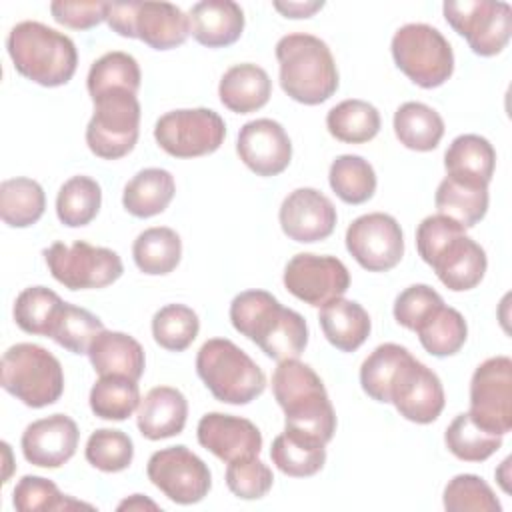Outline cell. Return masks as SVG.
Segmentation results:
<instances>
[{"mask_svg":"<svg viewBox=\"0 0 512 512\" xmlns=\"http://www.w3.org/2000/svg\"><path fill=\"white\" fill-rule=\"evenodd\" d=\"M196 438L202 448L222 462L258 456L262 450V434L254 422L234 414L208 412L200 418Z\"/></svg>","mask_w":512,"mask_h":512,"instance_id":"cell-20","label":"cell"},{"mask_svg":"<svg viewBox=\"0 0 512 512\" xmlns=\"http://www.w3.org/2000/svg\"><path fill=\"white\" fill-rule=\"evenodd\" d=\"M328 132L346 144L370 142L380 130V112L366 100H342L326 114Z\"/></svg>","mask_w":512,"mask_h":512,"instance_id":"cell-36","label":"cell"},{"mask_svg":"<svg viewBox=\"0 0 512 512\" xmlns=\"http://www.w3.org/2000/svg\"><path fill=\"white\" fill-rule=\"evenodd\" d=\"M12 504L18 512L36 510H72V508H92L90 504L78 502L58 490V486L42 476L26 474L18 480L12 492Z\"/></svg>","mask_w":512,"mask_h":512,"instance_id":"cell-46","label":"cell"},{"mask_svg":"<svg viewBox=\"0 0 512 512\" xmlns=\"http://www.w3.org/2000/svg\"><path fill=\"white\" fill-rule=\"evenodd\" d=\"M52 18L72 30H88L106 20L108 2H66L56 0L50 4Z\"/></svg>","mask_w":512,"mask_h":512,"instance_id":"cell-52","label":"cell"},{"mask_svg":"<svg viewBox=\"0 0 512 512\" xmlns=\"http://www.w3.org/2000/svg\"><path fill=\"white\" fill-rule=\"evenodd\" d=\"M470 418L494 434L512 428V360L492 356L484 360L470 380Z\"/></svg>","mask_w":512,"mask_h":512,"instance_id":"cell-14","label":"cell"},{"mask_svg":"<svg viewBox=\"0 0 512 512\" xmlns=\"http://www.w3.org/2000/svg\"><path fill=\"white\" fill-rule=\"evenodd\" d=\"M274 8L286 18H310L324 8V2H274Z\"/></svg>","mask_w":512,"mask_h":512,"instance_id":"cell-53","label":"cell"},{"mask_svg":"<svg viewBox=\"0 0 512 512\" xmlns=\"http://www.w3.org/2000/svg\"><path fill=\"white\" fill-rule=\"evenodd\" d=\"M274 466L294 478L314 476L326 462V444L298 430L284 428L270 448Z\"/></svg>","mask_w":512,"mask_h":512,"instance_id":"cell-30","label":"cell"},{"mask_svg":"<svg viewBox=\"0 0 512 512\" xmlns=\"http://www.w3.org/2000/svg\"><path fill=\"white\" fill-rule=\"evenodd\" d=\"M496 166L494 146L480 134L456 136L444 152L446 176L488 186Z\"/></svg>","mask_w":512,"mask_h":512,"instance_id":"cell-27","label":"cell"},{"mask_svg":"<svg viewBox=\"0 0 512 512\" xmlns=\"http://www.w3.org/2000/svg\"><path fill=\"white\" fill-rule=\"evenodd\" d=\"M188 418V400L172 386H156L140 400L136 424L144 438L164 440L180 434Z\"/></svg>","mask_w":512,"mask_h":512,"instance_id":"cell-23","label":"cell"},{"mask_svg":"<svg viewBox=\"0 0 512 512\" xmlns=\"http://www.w3.org/2000/svg\"><path fill=\"white\" fill-rule=\"evenodd\" d=\"M102 330H104V324L98 316H94L86 308L64 302L50 338L58 346L74 354H88L90 344Z\"/></svg>","mask_w":512,"mask_h":512,"instance_id":"cell-45","label":"cell"},{"mask_svg":"<svg viewBox=\"0 0 512 512\" xmlns=\"http://www.w3.org/2000/svg\"><path fill=\"white\" fill-rule=\"evenodd\" d=\"M160 510V506L156 502H152L150 498L142 496V494H132L130 498L122 500L118 504V510Z\"/></svg>","mask_w":512,"mask_h":512,"instance_id":"cell-54","label":"cell"},{"mask_svg":"<svg viewBox=\"0 0 512 512\" xmlns=\"http://www.w3.org/2000/svg\"><path fill=\"white\" fill-rule=\"evenodd\" d=\"M88 358L98 376H126L138 382L146 368V356L140 342L124 332L106 328L90 344Z\"/></svg>","mask_w":512,"mask_h":512,"instance_id":"cell-25","label":"cell"},{"mask_svg":"<svg viewBox=\"0 0 512 512\" xmlns=\"http://www.w3.org/2000/svg\"><path fill=\"white\" fill-rule=\"evenodd\" d=\"M446 448L464 462L488 460L502 446V436L476 424L468 412L458 414L444 432Z\"/></svg>","mask_w":512,"mask_h":512,"instance_id":"cell-42","label":"cell"},{"mask_svg":"<svg viewBox=\"0 0 512 512\" xmlns=\"http://www.w3.org/2000/svg\"><path fill=\"white\" fill-rule=\"evenodd\" d=\"M198 314L186 304H166L152 316L154 342L170 352L186 350L198 336Z\"/></svg>","mask_w":512,"mask_h":512,"instance_id":"cell-44","label":"cell"},{"mask_svg":"<svg viewBox=\"0 0 512 512\" xmlns=\"http://www.w3.org/2000/svg\"><path fill=\"white\" fill-rule=\"evenodd\" d=\"M394 64L420 88H438L454 72V52L444 34L422 22L400 26L392 36Z\"/></svg>","mask_w":512,"mask_h":512,"instance_id":"cell-7","label":"cell"},{"mask_svg":"<svg viewBox=\"0 0 512 512\" xmlns=\"http://www.w3.org/2000/svg\"><path fill=\"white\" fill-rule=\"evenodd\" d=\"M78 426L66 414H52L34 420L22 432L24 458L40 468H60L66 464L78 448Z\"/></svg>","mask_w":512,"mask_h":512,"instance_id":"cell-21","label":"cell"},{"mask_svg":"<svg viewBox=\"0 0 512 512\" xmlns=\"http://www.w3.org/2000/svg\"><path fill=\"white\" fill-rule=\"evenodd\" d=\"M434 204L438 214L452 218L462 228H472L486 216L488 186L446 176L436 188Z\"/></svg>","mask_w":512,"mask_h":512,"instance_id":"cell-31","label":"cell"},{"mask_svg":"<svg viewBox=\"0 0 512 512\" xmlns=\"http://www.w3.org/2000/svg\"><path fill=\"white\" fill-rule=\"evenodd\" d=\"M466 228H462L458 222L444 214L426 216L418 228H416V248L420 258L430 264L434 256L458 234H462Z\"/></svg>","mask_w":512,"mask_h":512,"instance_id":"cell-51","label":"cell"},{"mask_svg":"<svg viewBox=\"0 0 512 512\" xmlns=\"http://www.w3.org/2000/svg\"><path fill=\"white\" fill-rule=\"evenodd\" d=\"M444 306L442 296L428 284H412L394 300V318L400 326L416 332Z\"/></svg>","mask_w":512,"mask_h":512,"instance_id":"cell-50","label":"cell"},{"mask_svg":"<svg viewBox=\"0 0 512 512\" xmlns=\"http://www.w3.org/2000/svg\"><path fill=\"white\" fill-rule=\"evenodd\" d=\"M346 248L364 270L388 272L404 256L402 228L390 214H362L346 230Z\"/></svg>","mask_w":512,"mask_h":512,"instance_id":"cell-15","label":"cell"},{"mask_svg":"<svg viewBox=\"0 0 512 512\" xmlns=\"http://www.w3.org/2000/svg\"><path fill=\"white\" fill-rule=\"evenodd\" d=\"M46 208V194L32 178H8L0 184V216L10 228L36 224Z\"/></svg>","mask_w":512,"mask_h":512,"instance_id":"cell-34","label":"cell"},{"mask_svg":"<svg viewBox=\"0 0 512 512\" xmlns=\"http://www.w3.org/2000/svg\"><path fill=\"white\" fill-rule=\"evenodd\" d=\"M410 350L394 344V342H386L376 346L366 360L360 366V386L362 390L376 402L382 404H390V388L392 382L398 374V370L402 368V364L410 358Z\"/></svg>","mask_w":512,"mask_h":512,"instance_id":"cell-37","label":"cell"},{"mask_svg":"<svg viewBox=\"0 0 512 512\" xmlns=\"http://www.w3.org/2000/svg\"><path fill=\"white\" fill-rule=\"evenodd\" d=\"M44 260L54 280L68 290L104 288L124 272L122 260L114 250L92 246L84 240H76L70 246L54 242L44 250Z\"/></svg>","mask_w":512,"mask_h":512,"instance_id":"cell-10","label":"cell"},{"mask_svg":"<svg viewBox=\"0 0 512 512\" xmlns=\"http://www.w3.org/2000/svg\"><path fill=\"white\" fill-rule=\"evenodd\" d=\"M84 456L102 472H122L132 464L134 442L122 430L100 428L90 434Z\"/></svg>","mask_w":512,"mask_h":512,"instance_id":"cell-47","label":"cell"},{"mask_svg":"<svg viewBox=\"0 0 512 512\" xmlns=\"http://www.w3.org/2000/svg\"><path fill=\"white\" fill-rule=\"evenodd\" d=\"M274 476L268 464L258 456L238 458L228 462L226 468V486L230 492L242 500H258L268 494L272 488Z\"/></svg>","mask_w":512,"mask_h":512,"instance_id":"cell-49","label":"cell"},{"mask_svg":"<svg viewBox=\"0 0 512 512\" xmlns=\"http://www.w3.org/2000/svg\"><path fill=\"white\" fill-rule=\"evenodd\" d=\"M190 34L208 48L234 44L244 30V12L232 0H204L190 8Z\"/></svg>","mask_w":512,"mask_h":512,"instance_id":"cell-24","label":"cell"},{"mask_svg":"<svg viewBox=\"0 0 512 512\" xmlns=\"http://www.w3.org/2000/svg\"><path fill=\"white\" fill-rule=\"evenodd\" d=\"M132 258L140 272L148 276L170 274L182 258V240L168 226H154L140 232L132 244Z\"/></svg>","mask_w":512,"mask_h":512,"instance_id":"cell-32","label":"cell"},{"mask_svg":"<svg viewBox=\"0 0 512 512\" xmlns=\"http://www.w3.org/2000/svg\"><path fill=\"white\" fill-rule=\"evenodd\" d=\"M236 152L256 176L268 178L288 168L292 160V142L280 122L256 118L240 128Z\"/></svg>","mask_w":512,"mask_h":512,"instance_id":"cell-19","label":"cell"},{"mask_svg":"<svg viewBox=\"0 0 512 512\" xmlns=\"http://www.w3.org/2000/svg\"><path fill=\"white\" fill-rule=\"evenodd\" d=\"M394 134L402 146L416 152H430L444 136V120L428 104L404 102L394 112Z\"/></svg>","mask_w":512,"mask_h":512,"instance_id":"cell-33","label":"cell"},{"mask_svg":"<svg viewBox=\"0 0 512 512\" xmlns=\"http://www.w3.org/2000/svg\"><path fill=\"white\" fill-rule=\"evenodd\" d=\"M390 404L414 424L434 422L446 404L438 374L410 356L392 382Z\"/></svg>","mask_w":512,"mask_h":512,"instance_id":"cell-17","label":"cell"},{"mask_svg":"<svg viewBox=\"0 0 512 512\" xmlns=\"http://www.w3.org/2000/svg\"><path fill=\"white\" fill-rule=\"evenodd\" d=\"M442 10L446 22L468 42L474 54L488 58L508 46L512 34V8L508 2H444Z\"/></svg>","mask_w":512,"mask_h":512,"instance_id":"cell-12","label":"cell"},{"mask_svg":"<svg viewBox=\"0 0 512 512\" xmlns=\"http://www.w3.org/2000/svg\"><path fill=\"white\" fill-rule=\"evenodd\" d=\"M434 268L438 280L452 292L476 288L486 274V252L466 232L452 238L428 264Z\"/></svg>","mask_w":512,"mask_h":512,"instance_id":"cell-22","label":"cell"},{"mask_svg":"<svg viewBox=\"0 0 512 512\" xmlns=\"http://www.w3.org/2000/svg\"><path fill=\"white\" fill-rule=\"evenodd\" d=\"M154 138L174 158H198L222 146L226 124L210 108H182L166 112L156 120Z\"/></svg>","mask_w":512,"mask_h":512,"instance_id":"cell-11","label":"cell"},{"mask_svg":"<svg viewBox=\"0 0 512 512\" xmlns=\"http://www.w3.org/2000/svg\"><path fill=\"white\" fill-rule=\"evenodd\" d=\"M218 96L228 110L250 114L268 104L272 96V80L262 66L252 62L236 64L220 78Z\"/></svg>","mask_w":512,"mask_h":512,"instance_id":"cell-26","label":"cell"},{"mask_svg":"<svg viewBox=\"0 0 512 512\" xmlns=\"http://www.w3.org/2000/svg\"><path fill=\"white\" fill-rule=\"evenodd\" d=\"M2 388L30 408H44L64 392V372L60 360L46 348L20 342L2 354Z\"/></svg>","mask_w":512,"mask_h":512,"instance_id":"cell-6","label":"cell"},{"mask_svg":"<svg viewBox=\"0 0 512 512\" xmlns=\"http://www.w3.org/2000/svg\"><path fill=\"white\" fill-rule=\"evenodd\" d=\"M196 372L210 394L224 404H248L266 388L262 368L228 338H210L200 346Z\"/></svg>","mask_w":512,"mask_h":512,"instance_id":"cell-5","label":"cell"},{"mask_svg":"<svg viewBox=\"0 0 512 512\" xmlns=\"http://www.w3.org/2000/svg\"><path fill=\"white\" fill-rule=\"evenodd\" d=\"M282 280L292 296L316 308L344 296L350 288V272L342 260L312 252L292 256L284 268Z\"/></svg>","mask_w":512,"mask_h":512,"instance_id":"cell-16","label":"cell"},{"mask_svg":"<svg viewBox=\"0 0 512 512\" xmlns=\"http://www.w3.org/2000/svg\"><path fill=\"white\" fill-rule=\"evenodd\" d=\"M146 474L168 500L182 506L204 500L212 488L206 462L182 444L154 452L146 464Z\"/></svg>","mask_w":512,"mask_h":512,"instance_id":"cell-13","label":"cell"},{"mask_svg":"<svg viewBox=\"0 0 512 512\" xmlns=\"http://www.w3.org/2000/svg\"><path fill=\"white\" fill-rule=\"evenodd\" d=\"M272 392L284 410V428L328 444L336 432V412L320 376L298 358L278 362Z\"/></svg>","mask_w":512,"mask_h":512,"instance_id":"cell-2","label":"cell"},{"mask_svg":"<svg viewBox=\"0 0 512 512\" xmlns=\"http://www.w3.org/2000/svg\"><path fill=\"white\" fill-rule=\"evenodd\" d=\"M444 508L450 512H500L502 504L496 498L488 482L476 474H458L454 476L442 496Z\"/></svg>","mask_w":512,"mask_h":512,"instance_id":"cell-48","label":"cell"},{"mask_svg":"<svg viewBox=\"0 0 512 512\" xmlns=\"http://www.w3.org/2000/svg\"><path fill=\"white\" fill-rule=\"evenodd\" d=\"M64 300L46 286L24 288L14 302V320L26 334L50 336L60 316Z\"/></svg>","mask_w":512,"mask_h":512,"instance_id":"cell-40","label":"cell"},{"mask_svg":"<svg viewBox=\"0 0 512 512\" xmlns=\"http://www.w3.org/2000/svg\"><path fill=\"white\" fill-rule=\"evenodd\" d=\"M102 204L100 184L90 176H72L66 180L56 196L58 220L68 228L90 224Z\"/></svg>","mask_w":512,"mask_h":512,"instance_id":"cell-39","label":"cell"},{"mask_svg":"<svg viewBox=\"0 0 512 512\" xmlns=\"http://www.w3.org/2000/svg\"><path fill=\"white\" fill-rule=\"evenodd\" d=\"M230 322L234 330L252 340L276 362L298 358L308 344L304 316L292 308H284L266 290H246L234 296Z\"/></svg>","mask_w":512,"mask_h":512,"instance_id":"cell-1","label":"cell"},{"mask_svg":"<svg viewBox=\"0 0 512 512\" xmlns=\"http://www.w3.org/2000/svg\"><path fill=\"white\" fill-rule=\"evenodd\" d=\"M6 50L24 78L46 88L70 82L78 66L72 38L34 20H24L8 32Z\"/></svg>","mask_w":512,"mask_h":512,"instance_id":"cell-3","label":"cell"},{"mask_svg":"<svg viewBox=\"0 0 512 512\" xmlns=\"http://www.w3.org/2000/svg\"><path fill=\"white\" fill-rule=\"evenodd\" d=\"M86 126V144L102 160H118L134 150L140 134V102L136 94L114 90L98 96Z\"/></svg>","mask_w":512,"mask_h":512,"instance_id":"cell-9","label":"cell"},{"mask_svg":"<svg viewBox=\"0 0 512 512\" xmlns=\"http://www.w3.org/2000/svg\"><path fill=\"white\" fill-rule=\"evenodd\" d=\"M176 194L174 176L164 168H144L134 174L122 192V206L136 218L162 214Z\"/></svg>","mask_w":512,"mask_h":512,"instance_id":"cell-29","label":"cell"},{"mask_svg":"<svg viewBox=\"0 0 512 512\" xmlns=\"http://www.w3.org/2000/svg\"><path fill=\"white\" fill-rule=\"evenodd\" d=\"M282 232L300 244L326 240L336 228V208L328 196L316 188L292 190L278 212Z\"/></svg>","mask_w":512,"mask_h":512,"instance_id":"cell-18","label":"cell"},{"mask_svg":"<svg viewBox=\"0 0 512 512\" xmlns=\"http://www.w3.org/2000/svg\"><path fill=\"white\" fill-rule=\"evenodd\" d=\"M318 322L326 340L340 352L358 350L372 328L368 312L358 302L342 296L320 306Z\"/></svg>","mask_w":512,"mask_h":512,"instance_id":"cell-28","label":"cell"},{"mask_svg":"<svg viewBox=\"0 0 512 512\" xmlns=\"http://www.w3.org/2000/svg\"><path fill=\"white\" fill-rule=\"evenodd\" d=\"M416 334L428 354L444 358L456 354L464 346L468 338V326L464 316L456 308L444 304L430 320H426L416 330Z\"/></svg>","mask_w":512,"mask_h":512,"instance_id":"cell-43","label":"cell"},{"mask_svg":"<svg viewBox=\"0 0 512 512\" xmlns=\"http://www.w3.org/2000/svg\"><path fill=\"white\" fill-rule=\"evenodd\" d=\"M328 182L334 194L346 204H364L376 192V172L358 154H342L330 164Z\"/></svg>","mask_w":512,"mask_h":512,"instance_id":"cell-38","label":"cell"},{"mask_svg":"<svg viewBox=\"0 0 512 512\" xmlns=\"http://www.w3.org/2000/svg\"><path fill=\"white\" fill-rule=\"evenodd\" d=\"M140 388L136 380L126 376H100L90 390V408L102 420H126L140 404Z\"/></svg>","mask_w":512,"mask_h":512,"instance_id":"cell-41","label":"cell"},{"mask_svg":"<svg viewBox=\"0 0 512 512\" xmlns=\"http://www.w3.org/2000/svg\"><path fill=\"white\" fill-rule=\"evenodd\" d=\"M280 86L296 102L316 106L338 90V68L324 40L312 34H286L276 44Z\"/></svg>","mask_w":512,"mask_h":512,"instance_id":"cell-4","label":"cell"},{"mask_svg":"<svg viewBox=\"0 0 512 512\" xmlns=\"http://www.w3.org/2000/svg\"><path fill=\"white\" fill-rule=\"evenodd\" d=\"M140 66L136 58L128 52H106L98 60L92 62L86 78L88 94L92 100H96L102 94L114 92V90H126L132 94H138L140 90Z\"/></svg>","mask_w":512,"mask_h":512,"instance_id":"cell-35","label":"cell"},{"mask_svg":"<svg viewBox=\"0 0 512 512\" xmlns=\"http://www.w3.org/2000/svg\"><path fill=\"white\" fill-rule=\"evenodd\" d=\"M106 22L116 34L154 50H172L190 36V18L170 2H108Z\"/></svg>","mask_w":512,"mask_h":512,"instance_id":"cell-8","label":"cell"}]
</instances>
